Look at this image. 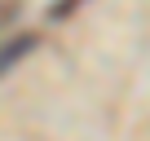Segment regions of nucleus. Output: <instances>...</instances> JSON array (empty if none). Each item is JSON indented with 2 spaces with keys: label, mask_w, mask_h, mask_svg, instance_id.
<instances>
[{
  "label": "nucleus",
  "mask_w": 150,
  "mask_h": 141,
  "mask_svg": "<svg viewBox=\"0 0 150 141\" xmlns=\"http://www.w3.org/2000/svg\"><path fill=\"white\" fill-rule=\"evenodd\" d=\"M80 5H84V0H57V5L49 9V18H71V13L80 9Z\"/></svg>",
  "instance_id": "nucleus-2"
},
{
  "label": "nucleus",
  "mask_w": 150,
  "mask_h": 141,
  "mask_svg": "<svg viewBox=\"0 0 150 141\" xmlns=\"http://www.w3.org/2000/svg\"><path fill=\"white\" fill-rule=\"evenodd\" d=\"M35 44H40V35H18L13 44H5V49H0V75H5L9 66H18V62L35 49Z\"/></svg>",
  "instance_id": "nucleus-1"
}]
</instances>
